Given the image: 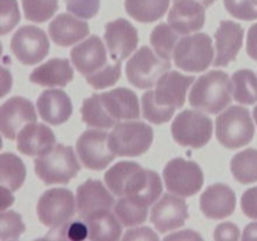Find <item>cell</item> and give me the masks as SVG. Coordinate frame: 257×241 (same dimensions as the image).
I'll list each match as a JSON object with an SVG mask.
<instances>
[{
  "label": "cell",
  "instance_id": "obj_2",
  "mask_svg": "<svg viewBox=\"0 0 257 241\" xmlns=\"http://www.w3.org/2000/svg\"><path fill=\"white\" fill-rule=\"evenodd\" d=\"M35 173L45 185L68 183L80 171L74 150L70 146L55 145L54 148L34 161Z\"/></svg>",
  "mask_w": 257,
  "mask_h": 241
},
{
  "label": "cell",
  "instance_id": "obj_44",
  "mask_svg": "<svg viewBox=\"0 0 257 241\" xmlns=\"http://www.w3.org/2000/svg\"><path fill=\"white\" fill-rule=\"evenodd\" d=\"M240 238V230L235 223L223 222L220 223L215 228V240L216 241H236Z\"/></svg>",
  "mask_w": 257,
  "mask_h": 241
},
{
  "label": "cell",
  "instance_id": "obj_39",
  "mask_svg": "<svg viewBox=\"0 0 257 241\" xmlns=\"http://www.w3.org/2000/svg\"><path fill=\"white\" fill-rule=\"evenodd\" d=\"M226 10L240 20L257 19V0H223Z\"/></svg>",
  "mask_w": 257,
  "mask_h": 241
},
{
  "label": "cell",
  "instance_id": "obj_30",
  "mask_svg": "<svg viewBox=\"0 0 257 241\" xmlns=\"http://www.w3.org/2000/svg\"><path fill=\"white\" fill-rule=\"evenodd\" d=\"M231 172L240 183L257 182V150L247 148L236 153L231 160Z\"/></svg>",
  "mask_w": 257,
  "mask_h": 241
},
{
  "label": "cell",
  "instance_id": "obj_46",
  "mask_svg": "<svg viewBox=\"0 0 257 241\" xmlns=\"http://www.w3.org/2000/svg\"><path fill=\"white\" fill-rule=\"evenodd\" d=\"M246 52L248 57L257 60V23L251 25L247 33V43H246Z\"/></svg>",
  "mask_w": 257,
  "mask_h": 241
},
{
  "label": "cell",
  "instance_id": "obj_32",
  "mask_svg": "<svg viewBox=\"0 0 257 241\" xmlns=\"http://www.w3.org/2000/svg\"><path fill=\"white\" fill-rule=\"evenodd\" d=\"M181 34L167 23H161L151 33V44L153 50L163 59L173 58L176 45L180 42Z\"/></svg>",
  "mask_w": 257,
  "mask_h": 241
},
{
  "label": "cell",
  "instance_id": "obj_8",
  "mask_svg": "<svg viewBox=\"0 0 257 241\" xmlns=\"http://www.w3.org/2000/svg\"><path fill=\"white\" fill-rule=\"evenodd\" d=\"M163 181L171 193L190 197L202 187L203 172L193 161L173 158L163 168Z\"/></svg>",
  "mask_w": 257,
  "mask_h": 241
},
{
  "label": "cell",
  "instance_id": "obj_6",
  "mask_svg": "<svg viewBox=\"0 0 257 241\" xmlns=\"http://www.w3.org/2000/svg\"><path fill=\"white\" fill-rule=\"evenodd\" d=\"M212 40L205 33H196L182 38L173 53L175 64L186 72H203L213 64Z\"/></svg>",
  "mask_w": 257,
  "mask_h": 241
},
{
  "label": "cell",
  "instance_id": "obj_3",
  "mask_svg": "<svg viewBox=\"0 0 257 241\" xmlns=\"http://www.w3.org/2000/svg\"><path fill=\"white\" fill-rule=\"evenodd\" d=\"M255 135V125L248 109L231 105L216 119V137L226 148L237 150L248 145Z\"/></svg>",
  "mask_w": 257,
  "mask_h": 241
},
{
  "label": "cell",
  "instance_id": "obj_38",
  "mask_svg": "<svg viewBox=\"0 0 257 241\" xmlns=\"http://www.w3.org/2000/svg\"><path fill=\"white\" fill-rule=\"evenodd\" d=\"M143 117L155 125L167 123L175 114V109H163L158 107L152 98V90H148L142 95Z\"/></svg>",
  "mask_w": 257,
  "mask_h": 241
},
{
  "label": "cell",
  "instance_id": "obj_22",
  "mask_svg": "<svg viewBox=\"0 0 257 241\" xmlns=\"http://www.w3.org/2000/svg\"><path fill=\"white\" fill-rule=\"evenodd\" d=\"M54 133L42 123H28L17 137V148L25 156H42L55 147Z\"/></svg>",
  "mask_w": 257,
  "mask_h": 241
},
{
  "label": "cell",
  "instance_id": "obj_24",
  "mask_svg": "<svg viewBox=\"0 0 257 241\" xmlns=\"http://www.w3.org/2000/svg\"><path fill=\"white\" fill-rule=\"evenodd\" d=\"M48 30L55 44L60 47H70L89 34V25L84 20L73 17L72 13H64L52 20Z\"/></svg>",
  "mask_w": 257,
  "mask_h": 241
},
{
  "label": "cell",
  "instance_id": "obj_16",
  "mask_svg": "<svg viewBox=\"0 0 257 241\" xmlns=\"http://www.w3.org/2000/svg\"><path fill=\"white\" fill-rule=\"evenodd\" d=\"M104 40L113 60L130 57L138 45V32L128 20L117 19L105 24Z\"/></svg>",
  "mask_w": 257,
  "mask_h": 241
},
{
  "label": "cell",
  "instance_id": "obj_17",
  "mask_svg": "<svg viewBox=\"0 0 257 241\" xmlns=\"http://www.w3.org/2000/svg\"><path fill=\"white\" fill-rule=\"evenodd\" d=\"M245 30L238 23L222 20L215 33V67H227L236 59L241 47Z\"/></svg>",
  "mask_w": 257,
  "mask_h": 241
},
{
  "label": "cell",
  "instance_id": "obj_48",
  "mask_svg": "<svg viewBox=\"0 0 257 241\" xmlns=\"http://www.w3.org/2000/svg\"><path fill=\"white\" fill-rule=\"evenodd\" d=\"M0 190H2V211H5L9 206H12L14 203V196L10 193L12 191L3 187V186Z\"/></svg>",
  "mask_w": 257,
  "mask_h": 241
},
{
  "label": "cell",
  "instance_id": "obj_35",
  "mask_svg": "<svg viewBox=\"0 0 257 241\" xmlns=\"http://www.w3.org/2000/svg\"><path fill=\"white\" fill-rule=\"evenodd\" d=\"M24 15L34 23H44L49 20L58 10L57 0H22Z\"/></svg>",
  "mask_w": 257,
  "mask_h": 241
},
{
  "label": "cell",
  "instance_id": "obj_13",
  "mask_svg": "<svg viewBox=\"0 0 257 241\" xmlns=\"http://www.w3.org/2000/svg\"><path fill=\"white\" fill-rule=\"evenodd\" d=\"M33 122H37V113L27 98L13 97L0 107V130L8 140H15L23 127Z\"/></svg>",
  "mask_w": 257,
  "mask_h": 241
},
{
  "label": "cell",
  "instance_id": "obj_7",
  "mask_svg": "<svg viewBox=\"0 0 257 241\" xmlns=\"http://www.w3.org/2000/svg\"><path fill=\"white\" fill-rule=\"evenodd\" d=\"M172 137L178 145L191 148H201L212 137V120L197 110L181 112L171 126Z\"/></svg>",
  "mask_w": 257,
  "mask_h": 241
},
{
  "label": "cell",
  "instance_id": "obj_15",
  "mask_svg": "<svg viewBox=\"0 0 257 241\" xmlns=\"http://www.w3.org/2000/svg\"><path fill=\"white\" fill-rule=\"evenodd\" d=\"M114 205V197L100 181L87 180L78 187L77 211L83 221L90 216L108 212Z\"/></svg>",
  "mask_w": 257,
  "mask_h": 241
},
{
  "label": "cell",
  "instance_id": "obj_5",
  "mask_svg": "<svg viewBox=\"0 0 257 241\" xmlns=\"http://www.w3.org/2000/svg\"><path fill=\"white\" fill-rule=\"evenodd\" d=\"M171 69L170 60L161 58L151 48L142 47L125 64L128 82L141 89H150Z\"/></svg>",
  "mask_w": 257,
  "mask_h": 241
},
{
  "label": "cell",
  "instance_id": "obj_14",
  "mask_svg": "<svg viewBox=\"0 0 257 241\" xmlns=\"http://www.w3.org/2000/svg\"><path fill=\"white\" fill-rule=\"evenodd\" d=\"M188 218L187 203L183 198L166 193L157 200L151 211V222L161 233L173 231L185 225Z\"/></svg>",
  "mask_w": 257,
  "mask_h": 241
},
{
  "label": "cell",
  "instance_id": "obj_34",
  "mask_svg": "<svg viewBox=\"0 0 257 241\" xmlns=\"http://www.w3.org/2000/svg\"><path fill=\"white\" fill-rule=\"evenodd\" d=\"M141 167V165L131 161H120L109 168L104 175V182L107 187L114 193L115 196L122 197L123 191L131 176L136 170Z\"/></svg>",
  "mask_w": 257,
  "mask_h": 241
},
{
  "label": "cell",
  "instance_id": "obj_51",
  "mask_svg": "<svg viewBox=\"0 0 257 241\" xmlns=\"http://www.w3.org/2000/svg\"><path fill=\"white\" fill-rule=\"evenodd\" d=\"M253 119H255V122L257 125V105L255 108H253Z\"/></svg>",
  "mask_w": 257,
  "mask_h": 241
},
{
  "label": "cell",
  "instance_id": "obj_45",
  "mask_svg": "<svg viewBox=\"0 0 257 241\" xmlns=\"http://www.w3.org/2000/svg\"><path fill=\"white\" fill-rule=\"evenodd\" d=\"M123 240H158V235L150 227H138L128 230Z\"/></svg>",
  "mask_w": 257,
  "mask_h": 241
},
{
  "label": "cell",
  "instance_id": "obj_28",
  "mask_svg": "<svg viewBox=\"0 0 257 241\" xmlns=\"http://www.w3.org/2000/svg\"><path fill=\"white\" fill-rule=\"evenodd\" d=\"M27 176L24 162L14 153H2L0 156V183L10 191L19 190Z\"/></svg>",
  "mask_w": 257,
  "mask_h": 241
},
{
  "label": "cell",
  "instance_id": "obj_41",
  "mask_svg": "<svg viewBox=\"0 0 257 241\" xmlns=\"http://www.w3.org/2000/svg\"><path fill=\"white\" fill-rule=\"evenodd\" d=\"M67 10L80 19H92L98 14L100 0H65Z\"/></svg>",
  "mask_w": 257,
  "mask_h": 241
},
{
  "label": "cell",
  "instance_id": "obj_4",
  "mask_svg": "<svg viewBox=\"0 0 257 241\" xmlns=\"http://www.w3.org/2000/svg\"><path fill=\"white\" fill-rule=\"evenodd\" d=\"M152 142L153 130L140 120L118 123L108 136V146L120 157H138L150 150Z\"/></svg>",
  "mask_w": 257,
  "mask_h": 241
},
{
  "label": "cell",
  "instance_id": "obj_42",
  "mask_svg": "<svg viewBox=\"0 0 257 241\" xmlns=\"http://www.w3.org/2000/svg\"><path fill=\"white\" fill-rule=\"evenodd\" d=\"M53 231L59 232L58 237L60 238H69L73 241H82L89 236V230L88 225L84 221H73V222H67L60 227L53 228Z\"/></svg>",
  "mask_w": 257,
  "mask_h": 241
},
{
  "label": "cell",
  "instance_id": "obj_20",
  "mask_svg": "<svg viewBox=\"0 0 257 241\" xmlns=\"http://www.w3.org/2000/svg\"><path fill=\"white\" fill-rule=\"evenodd\" d=\"M200 207L206 217L222 220L235 211L236 195L227 185L215 183L203 191L200 198Z\"/></svg>",
  "mask_w": 257,
  "mask_h": 241
},
{
  "label": "cell",
  "instance_id": "obj_37",
  "mask_svg": "<svg viewBox=\"0 0 257 241\" xmlns=\"http://www.w3.org/2000/svg\"><path fill=\"white\" fill-rule=\"evenodd\" d=\"M25 231V225L22 216L15 211H3L0 216V238L18 240Z\"/></svg>",
  "mask_w": 257,
  "mask_h": 241
},
{
  "label": "cell",
  "instance_id": "obj_40",
  "mask_svg": "<svg viewBox=\"0 0 257 241\" xmlns=\"http://www.w3.org/2000/svg\"><path fill=\"white\" fill-rule=\"evenodd\" d=\"M2 15H0V34L5 35L14 29L20 20V12L17 0H2Z\"/></svg>",
  "mask_w": 257,
  "mask_h": 241
},
{
  "label": "cell",
  "instance_id": "obj_18",
  "mask_svg": "<svg viewBox=\"0 0 257 241\" xmlns=\"http://www.w3.org/2000/svg\"><path fill=\"white\" fill-rule=\"evenodd\" d=\"M70 59L75 69L84 77L94 74L109 63L104 44L97 35H92L73 48Z\"/></svg>",
  "mask_w": 257,
  "mask_h": 241
},
{
  "label": "cell",
  "instance_id": "obj_29",
  "mask_svg": "<svg viewBox=\"0 0 257 241\" xmlns=\"http://www.w3.org/2000/svg\"><path fill=\"white\" fill-rule=\"evenodd\" d=\"M148 207L142 201L135 197L123 196L114 205V213L123 226L132 227V226L141 225L147 220Z\"/></svg>",
  "mask_w": 257,
  "mask_h": 241
},
{
  "label": "cell",
  "instance_id": "obj_43",
  "mask_svg": "<svg viewBox=\"0 0 257 241\" xmlns=\"http://www.w3.org/2000/svg\"><path fill=\"white\" fill-rule=\"evenodd\" d=\"M241 208L247 217L257 220V186L243 192L241 197Z\"/></svg>",
  "mask_w": 257,
  "mask_h": 241
},
{
  "label": "cell",
  "instance_id": "obj_23",
  "mask_svg": "<svg viewBox=\"0 0 257 241\" xmlns=\"http://www.w3.org/2000/svg\"><path fill=\"white\" fill-rule=\"evenodd\" d=\"M37 108L42 119L53 126L67 122L73 112L72 100L60 89L44 90L38 98Z\"/></svg>",
  "mask_w": 257,
  "mask_h": 241
},
{
  "label": "cell",
  "instance_id": "obj_33",
  "mask_svg": "<svg viewBox=\"0 0 257 241\" xmlns=\"http://www.w3.org/2000/svg\"><path fill=\"white\" fill-rule=\"evenodd\" d=\"M82 119L87 126L92 128H98V130H109L114 127L117 123L109 117L100 102L99 94H93L92 97L83 100L82 109Z\"/></svg>",
  "mask_w": 257,
  "mask_h": 241
},
{
  "label": "cell",
  "instance_id": "obj_36",
  "mask_svg": "<svg viewBox=\"0 0 257 241\" xmlns=\"http://www.w3.org/2000/svg\"><path fill=\"white\" fill-rule=\"evenodd\" d=\"M120 68H122V62L114 60V63H108L97 73L85 77V79L88 84L92 85L94 89H104V88L112 87L118 82L120 77Z\"/></svg>",
  "mask_w": 257,
  "mask_h": 241
},
{
  "label": "cell",
  "instance_id": "obj_25",
  "mask_svg": "<svg viewBox=\"0 0 257 241\" xmlns=\"http://www.w3.org/2000/svg\"><path fill=\"white\" fill-rule=\"evenodd\" d=\"M74 78V70L68 59L53 58L35 68L29 75L32 83L42 87H67Z\"/></svg>",
  "mask_w": 257,
  "mask_h": 241
},
{
  "label": "cell",
  "instance_id": "obj_21",
  "mask_svg": "<svg viewBox=\"0 0 257 241\" xmlns=\"http://www.w3.org/2000/svg\"><path fill=\"white\" fill-rule=\"evenodd\" d=\"M100 102L105 112L118 125L119 120H135L140 117V100L128 88H117L100 93Z\"/></svg>",
  "mask_w": 257,
  "mask_h": 241
},
{
  "label": "cell",
  "instance_id": "obj_26",
  "mask_svg": "<svg viewBox=\"0 0 257 241\" xmlns=\"http://www.w3.org/2000/svg\"><path fill=\"white\" fill-rule=\"evenodd\" d=\"M84 222L88 225L90 240L97 241H115L120 237L122 225L117 215H113L110 211L90 216Z\"/></svg>",
  "mask_w": 257,
  "mask_h": 241
},
{
  "label": "cell",
  "instance_id": "obj_47",
  "mask_svg": "<svg viewBox=\"0 0 257 241\" xmlns=\"http://www.w3.org/2000/svg\"><path fill=\"white\" fill-rule=\"evenodd\" d=\"M165 240H202V236L198 235L196 231L183 230L181 232L172 233V235L166 236Z\"/></svg>",
  "mask_w": 257,
  "mask_h": 241
},
{
  "label": "cell",
  "instance_id": "obj_19",
  "mask_svg": "<svg viewBox=\"0 0 257 241\" xmlns=\"http://www.w3.org/2000/svg\"><path fill=\"white\" fill-rule=\"evenodd\" d=\"M206 8L196 0H176L168 13V24L181 35L201 30L205 25Z\"/></svg>",
  "mask_w": 257,
  "mask_h": 241
},
{
  "label": "cell",
  "instance_id": "obj_11",
  "mask_svg": "<svg viewBox=\"0 0 257 241\" xmlns=\"http://www.w3.org/2000/svg\"><path fill=\"white\" fill-rule=\"evenodd\" d=\"M105 131H85L77 141V152L83 166L93 171L104 170L115 158V153L108 146Z\"/></svg>",
  "mask_w": 257,
  "mask_h": 241
},
{
  "label": "cell",
  "instance_id": "obj_27",
  "mask_svg": "<svg viewBox=\"0 0 257 241\" xmlns=\"http://www.w3.org/2000/svg\"><path fill=\"white\" fill-rule=\"evenodd\" d=\"M170 7V0H124L128 15L140 23L161 19Z\"/></svg>",
  "mask_w": 257,
  "mask_h": 241
},
{
  "label": "cell",
  "instance_id": "obj_49",
  "mask_svg": "<svg viewBox=\"0 0 257 241\" xmlns=\"http://www.w3.org/2000/svg\"><path fill=\"white\" fill-rule=\"evenodd\" d=\"M242 240H257V222L246 226L243 230Z\"/></svg>",
  "mask_w": 257,
  "mask_h": 241
},
{
  "label": "cell",
  "instance_id": "obj_9",
  "mask_svg": "<svg viewBox=\"0 0 257 241\" xmlns=\"http://www.w3.org/2000/svg\"><path fill=\"white\" fill-rule=\"evenodd\" d=\"M75 202L77 200H74L72 191L67 188H50L38 201V218L48 227H60L74 216Z\"/></svg>",
  "mask_w": 257,
  "mask_h": 241
},
{
  "label": "cell",
  "instance_id": "obj_12",
  "mask_svg": "<svg viewBox=\"0 0 257 241\" xmlns=\"http://www.w3.org/2000/svg\"><path fill=\"white\" fill-rule=\"evenodd\" d=\"M195 80L193 75L168 70L158 79L156 89L152 90L153 102L163 109H178L185 104L186 93Z\"/></svg>",
  "mask_w": 257,
  "mask_h": 241
},
{
  "label": "cell",
  "instance_id": "obj_1",
  "mask_svg": "<svg viewBox=\"0 0 257 241\" xmlns=\"http://www.w3.org/2000/svg\"><path fill=\"white\" fill-rule=\"evenodd\" d=\"M232 82L227 73L211 70L197 78L190 90V104L201 112L217 114L231 103Z\"/></svg>",
  "mask_w": 257,
  "mask_h": 241
},
{
  "label": "cell",
  "instance_id": "obj_10",
  "mask_svg": "<svg viewBox=\"0 0 257 241\" xmlns=\"http://www.w3.org/2000/svg\"><path fill=\"white\" fill-rule=\"evenodd\" d=\"M10 48L20 63L33 65L44 59L49 53V40L42 29L25 25L13 35Z\"/></svg>",
  "mask_w": 257,
  "mask_h": 241
},
{
  "label": "cell",
  "instance_id": "obj_50",
  "mask_svg": "<svg viewBox=\"0 0 257 241\" xmlns=\"http://www.w3.org/2000/svg\"><path fill=\"white\" fill-rule=\"evenodd\" d=\"M173 2H176V0H173ZM196 2L201 3V4H202L205 8H208V7H211V5H212L216 0H196Z\"/></svg>",
  "mask_w": 257,
  "mask_h": 241
},
{
  "label": "cell",
  "instance_id": "obj_31",
  "mask_svg": "<svg viewBox=\"0 0 257 241\" xmlns=\"http://www.w3.org/2000/svg\"><path fill=\"white\" fill-rule=\"evenodd\" d=\"M232 95L241 104H253L257 102V77L250 69H241L233 73Z\"/></svg>",
  "mask_w": 257,
  "mask_h": 241
}]
</instances>
